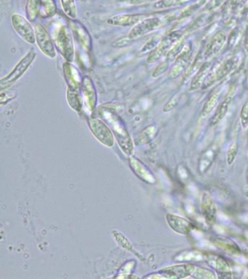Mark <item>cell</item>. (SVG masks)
<instances>
[{"instance_id":"6da1fadb","label":"cell","mask_w":248,"mask_h":279,"mask_svg":"<svg viewBox=\"0 0 248 279\" xmlns=\"http://www.w3.org/2000/svg\"><path fill=\"white\" fill-rule=\"evenodd\" d=\"M98 116L112 131L123 152L127 155L132 154L134 149L133 141L122 118L114 110L105 106H101L98 110Z\"/></svg>"},{"instance_id":"7a4b0ae2","label":"cell","mask_w":248,"mask_h":279,"mask_svg":"<svg viewBox=\"0 0 248 279\" xmlns=\"http://www.w3.org/2000/svg\"><path fill=\"white\" fill-rule=\"evenodd\" d=\"M53 41L58 53L66 61L73 63L75 57V48L70 28L66 25L60 26L56 31Z\"/></svg>"},{"instance_id":"3957f363","label":"cell","mask_w":248,"mask_h":279,"mask_svg":"<svg viewBox=\"0 0 248 279\" xmlns=\"http://www.w3.org/2000/svg\"><path fill=\"white\" fill-rule=\"evenodd\" d=\"M36 52L34 48L30 49L25 55L19 61L13 69L4 77L0 80V89L1 90L8 89L13 84L16 83L18 80L25 74L33 62L35 60Z\"/></svg>"},{"instance_id":"277c9868","label":"cell","mask_w":248,"mask_h":279,"mask_svg":"<svg viewBox=\"0 0 248 279\" xmlns=\"http://www.w3.org/2000/svg\"><path fill=\"white\" fill-rule=\"evenodd\" d=\"M80 93L82 99V112L88 118L92 117V115L94 113L98 105V94L95 84L89 76H83Z\"/></svg>"},{"instance_id":"5b68a950","label":"cell","mask_w":248,"mask_h":279,"mask_svg":"<svg viewBox=\"0 0 248 279\" xmlns=\"http://www.w3.org/2000/svg\"><path fill=\"white\" fill-rule=\"evenodd\" d=\"M88 126L95 138L107 147H112L114 144V137L112 131L101 118H88Z\"/></svg>"},{"instance_id":"8992f818","label":"cell","mask_w":248,"mask_h":279,"mask_svg":"<svg viewBox=\"0 0 248 279\" xmlns=\"http://www.w3.org/2000/svg\"><path fill=\"white\" fill-rule=\"evenodd\" d=\"M34 30H35L36 44L40 51L47 57L51 59L55 58L57 55V50L51 35L44 26L39 23L34 25Z\"/></svg>"},{"instance_id":"52a82bcc","label":"cell","mask_w":248,"mask_h":279,"mask_svg":"<svg viewBox=\"0 0 248 279\" xmlns=\"http://www.w3.org/2000/svg\"><path fill=\"white\" fill-rule=\"evenodd\" d=\"M14 31L26 43L34 45L36 43L35 30L27 17L19 14H13L11 17Z\"/></svg>"},{"instance_id":"ba28073f","label":"cell","mask_w":248,"mask_h":279,"mask_svg":"<svg viewBox=\"0 0 248 279\" xmlns=\"http://www.w3.org/2000/svg\"><path fill=\"white\" fill-rule=\"evenodd\" d=\"M69 26L73 37L77 42L79 48L82 51L86 52L87 55H90L93 51V39L86 26L77 20H70Z\"/></svg>"},{"instance_id":"9c48e42d","label":"cell","mask_w":248,"mask_h":279,"mask_svg":"<svg viewBox=\"0 0 248 279\" xmlns=\"http://www.w3.org/2000/svg\"><path fill=\"white\" fill-rule=\"evenodd\" d=\"M183 34L180 31H174L170 33L167 36H164L162 40H160L156 48L150 52L147 58L148 64H153L163 56L166 52H168L178 41L181 39Z\"/></svg>"},{"instance_id":"30bf717a","label":"cell","mask_w":248,"mask_h":279,"mask_svg":"<svg viewBox=\"0 0 248 279\" xmlns=\"http://www.w3.org/2000/svg\"><path fill=\"white\" fill-rule=\"evenodd\" d=\"M162 21L158 17H148L138 23L128 33L127 37L131 43L136 41L142 36L152 32L162 25Z\"/></svg>"},{"instance_id":"8fae6325","label":"cell","mask_w":248,"mask_h":279,"mask_svg":"<svg viewBox=\"0 0 248 279\" xmlns=\"http://www.w3.org/2000/svg\"><path fill=\"white\" fill-rule=\"evenodd\" d=\"M238 62L239 58L237 56L229 57L226 60L223 61L213 72L208 75L205 81L203 84V88H208L213 83L217 81H220L222 78H224L225 76L230 74L231 71L235 69Z\"/></svg>"},{"instance_id":"7c38bea8","label":"cell","mask_w":248,"mask_h":279,"mask_svg":"<svg viewBox=\"0 0 248 279\" xmlns=\"http://www.w3.org/2000/svg\"><path fill=\"white\" fill-rule=\"evenodd\" d=\"M62 70L68 88L80 90L83 76L77 66H74L72 63L66 61L62 66Z\"/></svg>"},{"instance_id":"4fadbf2b","label":"cell","mask_w":248,"mask_h":279,"mask_svg":"<svg viewBox=\"0 0 248 279\" xmlns=\"http://www.w3.org/2000/svg\"><path fill=\"white\" fill-rule=\"evenodd\" d=\"M195 268V266L193 264L184 263V264L166 267L159 270V273L162 275L164 278H185L192 275Z\"/></svg>"},{"instance_id":"5bb4252c","label":"cell","mask_w":248,"mask_h":279,"mask_svg":"<svg viewBox=\"0 0 248 279\" xmlns=\"http://www.w3.org/2000/svg\"><path fill=\"white\" fill-rule=\"evenodd\" d=\"M192 45L188 43L184 45L183 50L176 57L174 66L172 68L169 73L170 77L176 78L179 76L188 67L189 64L192 53Z\"/></svg>"},{"instance_id":"9a60e30c","label":"cell","mask_w":248,"mask_h":279,"mask_svg":"<svg viewBox=\"0 0 248 279\" xmlns=\"http://www.w3.org/2000/svg\"><path fill=\"white\" fill-rule=\"evenodd\" d=\"M166 222L172 231L176 232L180 235H189L193 229L192 223L183 217L179 215L168 213L166 214Z\"/></svg>"},{"instance_id":"2e32d148","label":"cell","mask_w":248,"mask_h":279,"mask_svg":"<svg viewBox=\"0 0 248 279\" xmlns=\"http://www.w3.org/2000/svg\"><path fill=\"white\" fill-rule=\"evenodd\" d=\"M201 210L206 222L213 225L216 222L217 207L212 196L208 192H203L201 197Z\"/></svg>"},{"instance_id":"e0dca14e","label":"cell","mask_w":248,"mask_h":279,"mask_svg":"<svg viewBox=\"0 0 248 279\" xmlns=\"http://www.w3.org/2000/svg\"><path fill=\"white\" fill-rule=\"evenodd\" d=\"M234 94H235V90H230L227 95L225 96L224 100L222 101L219 106H218L216 111H215L214 115L210 120V125L211 126H216L225 117V115L228 113L229 109H230L232 101H233Z\"/></svg>"},{"instance_id":"ac0fdd59","label":"cell","mask_w":248,"mask_h":279,"mask_svg":"<svg viewBox=\"0 0 248 279\" xmlns=\"http://www.w3.org/2000/svg\"><path fill=\"white\" fill-rule=\"evenodd\" d=\"M144 15L140 14H119L109 18L108 24L117 26H134L144 19Z\"/></svg>"},{"instance_id":"d6986e66","label":"cell","mask_w":248,"mask_h":279,"mask_svg":"<svg viewBox=\"0 0 248 279\" xmlns=\"http://www.w3.org/2000/svg\"><path fill=\"white\" fill-rule=\"evenodd\" d=\"M130 166H131L132 170L133 171L135 175L138 176L142 181L147 183H150V184L155 183V178L152 175V172L148 170L145 165H143L141 162L138 161L134 157L130 158Z\"/></svg>"},{"instance_id":"ffe728a7","label":"cell","mask_w":248,"mask_h":279,"mask_svg":"<svg viewBox=\"0 0 248 279\" xmlns=\"http://www.w3.org/2000/svg\"><path fill=\"white\" fill-rule=\"evenodd\" d=\"M218 149L215 146H211L202 153L198 162V171L199 174H204L213 165L216 160Z\"/></svg>"},{"instance_id":"44dd1931","label":"cell","mask_w":248,"mask_h":279,"mask_svg":"<svg viewBox=\"0 0 248 279\" xmlns=\"http://www.w3.org/2000/svg\"><path fill=\"white\" fill-rule=\"evenodd\" d=\"M226 41V36L222 31L217 33L210 42L206 51L204 52V57H212L218 54L223 48Z\"/></svg>"},{"instance_id":"7402d4cb","label":"cell","mask_w":248,"mask_h":279,"mask_svg":"<svg viewBox=\"0 0 248 279\" xmlns=\"http://www.w3.org/2000/svg\"><path fill=\"white\" fill-rule=\"evenodd\" d=\"M211 263H212V266L214 267L216 273L218 274V278H232V270H231L230 265L228 264L224 258L222 257L221 256H217Z\"/></svg>"},{"instance_id":"603a6c76","label":"cell","mask_w":248,"mask_h":279,"mask_svg":"<svg viewBox=\"0 0 248 279\" xmlns=\"http://www.w3.org/2000/svg\"><path fill=\"white\" fill-rule=\"evenodd\" d=\"M67 101L68 104L76 112H82L83 104L80 90L68 88L67 90Z\"/></svg>"},{"instance_id":"cb8c5ba5","label":"cell","mask_w":248,"mask_h":279,"mask_svg":"<svg viewBox=\"0 0 248 279\" xmlns=\"http://www.w3.org/2000/svg\"><path fill=\"white\" fill-rule=\"evenodd\" d=\"M211 62L203 63L200 69L197 71L195 74L192 83L190 85L191 91L198 90L201 87H202L203 84L205 81L206 78L208 76V73L211 68Z\"/></svg>"},{"instance_id":"d4e9b609","label":"cell","mask_w":248,"mask_h":279,"mask_svg":"<svg viewBox=\"0 0 248 279\" xmlns=\"http://www.w3.org/2000/svg\"><path fill=\"white\" fill-rule=\"evenodd\" d=\"M42 0H27L26 5V15L30 22H34L40 12Z\"/></svg>"},{"instance_id":"484cf974","label":"cell","mask_w":248,"mask_h":279,"mask_svg":"<svg viewBox=\"0 0 248 279\" xmlns=\"http://www.w3.org/2000/svg\"><path fill=\"white\" fill-rule=\"evenodd\" d=\"M57 12L55 0H42L39 16L42 18H49L54 16Z\"/></svg>"},{"instance_id":"4316f807","label":"cell","mask_w":248,"mask_h":279,"mask_svg":"<svg viewBox=\"0 0 248 279\" xmlns=\"http://www.w3.org/2000/svg\"><path fill=\"white\" fill-rule=\"evenodd\" d=\"M64 13L70 20H76L77 8L76 0H60Z\"/></svg>"},{"instance_id":"83f0119b","label":"cell","mask_w":248,"mask_h":279,"mask_svg":"<svg viewBox=\"0 0 248 279\" xmlns=\"http://www.w3.org/2000/svg\"><path fill=\"white\" fill-rule=\"evenodd\" d=\"M219 95V92H216L208 97L205 104L203 106L202 112H201V115H202L203 117H205L206 116H208V115L212 112L213 109L216 107L217 104H218Z\"/></svg>"},{"instance_id":"f1b7e54d","label":"cell","mask_w":248,"mask_h":279,"mask_svg":"<svg viewBox=\"0 0 248 279\" xmlns=\"http://www.w3.org/2000/svg\"><path fill=\"white\" fill-rule=\"evenodd\" d=\"M192 276L198 279H216L218 278V275L212 270L205 268H199V267H197V268L196 267Z\"/></svg>"},{"instance_id":"f546056e","label":"cell","mask_w":248,"mask_h":279,"mask_svg":"<svg viewBox=\"0 0 248 279\" xmlns=\"http://www.w3.org/2000/svg\"><path fill=\"white\" fill-rule=\"evenodd\" d=\"M204 256L198 251H188L182 253L180 256H177L176 260L178 261H192L202 260Z\"/></svg>"},{"instance_id":"4dcf8cb0","label":"cell","mask_w":248,"mask_h":279,"mask_svg":"<svg viewBox=\"0 0 248 279\" xmlns=\"http://www.w3.org/2000/svg\"><path fill=\"white\" fill-rule=\"evenodd\" d=\"M237 153H238V144L237 142L232 143L226 151L227 165L230 166L235 162Z\"/></svg>"},{"instance_id":"1f68e13d","label":"cell","mask_w":248,"mask_h":279,"mask_svg":"<svg viewBox=\"0 0 248 279\" xmlns=\"http://www.w3.org/2000/svg\"><path fill=\"white\" fill-rule=\"evenodd\" d=\"M183 39L178 40V42L174 45L171 50L168 52V61H172L176 59V57L178 56V55L180 53L183 48Z\"/></svg>"},{"instance_id":"d6a6232c","label":"cell","mask_w":248,"mask_h":279,"mask_svg":"<svg viewBox=\"0 0 248 279\" xmlns=\"http://www.w3.org/2000/svg\"><path fill=\"white\" fill-rule=\"evenodd\" d=\"M16 92L11 91V90L5 89V90H1L0 94V104L5 105L8 104L10 101L13 100L16 97Z\"/></svg>"},{"instance_id":"836d02e7","label":"cell","mask_w":248,"mask_h":279,"mask_svg":"<svg viewBox=\"0 0 248 279\" xmlns=\"http://www.w3.org/2000/svg\"><path fill=\"white\" fill-rule=\"evenodd\" d=\"M113 234L114 235L116 240L117 241L118 243H119L121 247H122L123 248L128 249V250L133 251V248H132V246L131 243H130L129 241L127 240L126 237H125L122 233H120L117 231H113Z\"/></svg>"},{"instance_id":"e575fe53","label":"cell","mask_w":248,"mask_h":279,"mask_svg":"<svg viewBox=\"0 0 248 279\" xmlns=\"http://www.w3.org/2000/svg\"><path fill=\"white\" fill-rule=\"evenodd\" d=\"M180 101V95L179 94H176L173 96L172 98L170 99L169 101L166 103L164 105V107H163V111L164 113L170 112L172 110L175 109L177 106H178V103Z\"/></svg>"},{"instance_id":"d590c367","label":"cell","mask_w":248,"mask_h":279,"mask_svg":"<svg viewBox=\"0 0 248 279\" xmlns=\"http://www.w3.org/2000/svg\"><path fill=\"white\" fill-rule=\"evenodd\" d=\"M202 64V56L200 55V54H199L198 56L197 57V58H196V60L194 61L193 64L191 66L190 69H189L188 71H187V76H188L189 77V76H192V75H194L195 74V73H197V71H198L199 69H200Z\"/></svg>"},{"instance_id":"8d00e7d4","label":"cell","mask_w":248,"mask_h":279,"mask_svg":"<svg viewBox=\"0 0 248 279\" xmlns=\"http://www.w3.org/2000/svg\"><path fill=\"white\" fill-rule=\"evenodd\" d=\"M240 124L243 130L248 127V101L244 104L240 112Z\"/></svg>"},{"instance_id":"74e56055","label":"cell","mask_w":248,"mask_h":279,"mask_svg":"<svg viewBox=\"0 0 248 279\" xmlns=\"http://www.w3.org/2000/svg\"><path fill=\"white\" fill-rule=\"evenodd\" d=\"M217 245L219 246L221 248L224 249L227 252L231 253L238 252L239 249H237V246L235 245V244H231L230 242H225L224 240H218Z\"/></svg>"},{"instance_id":"f35d334b","label":"cell","mask_w":248,"mask_h":279,"mask_svg":"<svg viewBox=\"0 0 248 279\" xmlns=\"http://www.w3.org/2000/svg\"><path fill=\"white\" fill-rule=\"evenodd\" d=\"M168 67H169V61H166L162 64H159V66L154 69L153 72H152V77L157 78L158 76H161L162 74H164L166 71H167Z\"/></svg>"},{"instance_id":"ab89813d","label":"cell","mask_w":248,"mask_h":279,"mask_svg":"<svg viewBox=\"0 0 248 279\" xmlns=\"http://www.w3.org/2000/svg\"><path fill=\"white\" fill-rule=\"evenodd\" d=\"M159 39L158 37H154L153 39H151L149 43L146 44L143 48L141 49L142 52H147L152 51L157 46L158 44L159 43Z\"/></svg>"},{"instance_id":"60d3db41","label":"cell","mask_w":248,"mask_h":279,"mask_svg":"<svg viewBox=\"0 0 248 279\" xmlns=\"http://www.w3.org/2000/svg\"><path fill=\"white\" fill-rule=\"evenodd\" d=\"M235 35H236V37H237V34H239L238 31H235ZM232 39H233V38H232V40H231V43H232ZM233 40H234V41H235V40H237V39H236V38H235V39H234Z\"/></svg>"},{"instance_id":"b9f144b4","label":"cell","mask_w":248,"mask_h":279,"mask_svg":"<svg viewBox=\"0 0 248 279\" xmlns=\"http://www.w3.org/2000/svg\"><path fill=\"white\" fill-rule=\"evenodd\" d=\"M245 48L247 49V50H248V34L247 36V39H246L245 42Z\"/></svg>"},{"instance_id":"7bdbcfd3","label":"cell","mask_w":248,"mask_h":279,"mask_svg":"<svg viewBox=\"0 0 248 279\" xmlns=\"http://www.w3.org/2000/svg\"><path fill=\"white\" fill-rule=\"evenodd\" d=\"M247 185H248V169H247Z\"/></svg>"},{"instance_id":"ee69618b","label":"cell","mask_w":248,"mask_h":279,"mask_svg":"<svg viewBox=\"0 0 248 279\" xmlns=\"http://www.w3.org/2000/svg\"><path fill=\"white\" fill-rule=\"evenodd\" d=\"M247 273H248V266H247Z\"/></svg>"},{"instance_id":"f6af8a7d","label":"cell","mask_w":248,"mask_h":279,"mask_svg":"<svg viewBox=\"0 0 248 279\" xmlns=\"http://www.w3.org/2000/svg\"><path fill=\"white\" fill-rule=\"evenodd\" d=\"M247 154H248V151H247Z\"/></svg>"}]
</instances>
